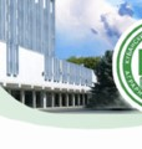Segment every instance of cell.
Returning a JSON list of instances; mask_svg holds the SVG:
<instances>
[{
  "instance_id": "6da1fadb",
  "label": "cell",
  "mask_w": 142,
  "mask_h": 149,
  "mask_svg": "<svg viewBox=\"0 0 142 149\" xmlns=\"http://www.w3.org/2000/svg\"><path fill=\"white\" fill-rule=\"evenodd\" d=\"M116 71L127 97L142 107V24L122 41L117 54Z\"/></svg>"
}]
</instances>
